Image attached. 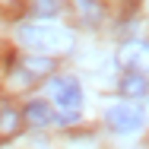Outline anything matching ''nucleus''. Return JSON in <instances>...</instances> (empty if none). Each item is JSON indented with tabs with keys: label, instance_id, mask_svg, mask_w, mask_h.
I'll use <instances>...</instances> for the list:
<instances>
[{
	"label": "nucleus",
	"instance_id": "1",
	"mask_svg": "<svg viewBox=\"0 0 149 149\" xmlns=\"http://www.w3.org/2000/svg\"><path fill=\"white\" fill-rule=\"evenodd\" d=\"M19 41L38 51H73L76 38L63 26H19Z\"/></svg>",
	"mask_w": 149,
	"mask_h": 149
},
{
	"label": "nucleus",
	"instance_id": "2",
	"mask_svg": "<svg viewBox=\"0 0 149 149\" xmlns=\"http://www.w3.org/2000/svg\"><path fill=\"white\" fill-rule=\"evenodd\" d=\"M105 120H108V127L118 130V133H136V130L143 127V114H140V108L130 105V102L111 105V108L105 111Z\"/></svg>",
	"mask_w": 149,
	"mask_h": 149
},
{
	"label": "nucleus",
	"instance_id": "3",
	"mask_svg": "<svg viewBox=\"0 0 149 149\" xmlns=\"http://www.w3.org/2000/svg\"><path fill=\"white\" fill-rule=\"evenodd\" d=\"M48 89L54 95V102H57L60 108H67V111H79V105H83V89H79V83L73 79V76H54L51 83H48Z\"/></svg>",
	"mask_w": 149,
	"mask_h": 149
},
{
	"label": "nucleus",
	"instance_id": "4",
	"mask_svg": "<svg viewBox=\"0 0 149 149\" xmlns=\"http://www.w3.org/2000/svg\"><path fill=\"white\" fill-rule=\"evenodd\" d=\"M22 114H26V120H29V127H48V124L54 120V111H51L48 102H29Z\"/></svg>",
	"mask_w": 149,
	"mask_h": 149
},
{
	"label": "nucleus",
	"instance_id": "5",
	"mask_svg": "<svg viewBox=\"0 0 149 149\" xmlns=\"http://www.w3.org/2000/svg\"><path fill=\"white\" fill-rule=\"evenodd\" d=\"M120 92H124L127 98H143V95H146V76H143L140 70H130V73L120 79Z\"/></svg>",
	"mask_w": 149,
	"mask_h": 149
},
{
	"label": "nucleus",
	"instance_id": "6",
	"mask_svg": "<svg viewBox=\"0 0 149 149\" xmlns=\"http://www.w3.org/2000/svg\"><path fill=\"white\" fill-rule=\"evenodd\" d=\"M16 130H19V114L0 102V136H13Z\"/></svg>",
	"mask_w": 149,
	"mask_h": 149
},
{
	"label": "nucleus",
	"instance_id": "7",
	"mask_svg": "<svg viewBox=\"0 0 149 149\" xmlns=\"http://www.w3.org/2000/svg\"><path fill=\"white\" fill-rule=\"evenodd\" d=\"M22 67H26L29 79H32V73H51V70H54V63L48 57H35V54H29V57L22 60Z\"/></svg>",
	"mask_w": 149,
	"mask_h": 149
},
{
	"label": "nucleus",
	"instance_id": "8",
	"mask_svg": "<svg viewBox=\"0 0 149 149\" xmlns=\"http://www.w3.org/2000/svg\"><path fill=\"white\" fill-rule=\"evenodd\" d=\"M79 10H83V16H86L89 26H95V22L102 19V6H98L95 0H79Z\"/></svg>",
	"mask_w": 149,
	"mask_h": 149
},
{
	"label": "nucleus",
	"instance_id": "9",
	"mask_svg": "<svg viewBox=\"0 0 149 149\" xmlns=\"http://www.w3.org/2000/svg\"><path fill=\"white\" fill-rule=\"evenodd\" d=\"M32 13L35 16H54L57 13V0H32Z\"/></svg>",
	"mask_w": 149,
	"mask_h": 149
},
{
	"label": "nucleus",
	"instance_id": "10",
	"mask_svg": "<svg viewBox=\"0 0 149 149\" xmlns=\"http://www.w3.org/2000/svg\"><path fill=\"white\" fill-rule=\"evenodd\" d=\"M124 60H127V63H130V60L143 63V60H146V48H143V45H133V48H127V54H124Z\"/></svg>",
	"mask_w": 149,
	"mask_h": 149
}]
</instances>
